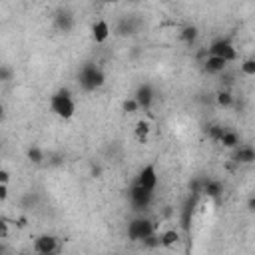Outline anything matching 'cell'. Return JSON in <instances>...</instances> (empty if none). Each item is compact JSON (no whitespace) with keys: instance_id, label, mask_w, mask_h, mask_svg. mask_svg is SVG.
<instances>
[{"instance_id":"cell-24","label":"cell","mask_w":255,"mask_h":255,"mask_svg":"<svg viewBox=\"0 0 255 255\" xmlns=\"http://www.w3.org/2000/svg\"><path fill=\"white\" fill-rule=\"evenodd\" d=\"M12 78H14V70L10 66L0 64V82H10Z\"/></svg>"},{"instance_id":"cell-13","label":"cell","mask_w":255,"mask_h":255,"mask_svg":"<svg viewBox=\"0 0 255 255\" xmlns=\"http://www.w3.org/2000/svg\"><path fill=\"white\" fill-rule=\"evenodd\" d=\"M54 22H56V28H58V30L70 32L72 26H74V16H72L70 12H58V16H56Z\"/></svg>"},{"instance_id":"cell-5","label":"cell","mask_w":255,"mask_h":255,"mask_svg":"<svg viewBox=\"0 0 255 255\" xmlns=\"http://www.w3.org/2000/svg\"><path fill=\"white\" fill-rule=\"evenodd\" d=\"M135 183L147 191H155L157 187V169H155V163H147L139 169L137 177H135Z\"/></svg>"},{"instance_id":"cell-28","label":"cell","mask_w":255,"mask_h":255,"mask_svg":"<svg viewBox=\"0 0 255 255\" xmlns=\"http://www.w3.org/2000/svg\"><path fill=\"white\" fill-rule=\"evenodd\" d=\"M6 199H8V185L0 183V201H6Z\"/></svg>"},{"instance_id":"cell-17","label":"cell","mask_w":255,"mask_h":255,"mask_svg":"<svg viewBox=\"0 0 255 255\" xmlns=\"http://www.w3.org/2000/svg\"><path fill=\"white\" fill-rule=\"evenodd\" d=\"M149 131H151V124H149L147 120H139V122L135 124V137H137L139 141H147Z\"/></svg>"},{"instance_id":"cell-4","label":"cell","mask_w":255,"mask_h":255,"mask_svg":"<svg viewBox=\"0 0 255 255\" xmlns=\"http://www.w3.org/2000/svg\"><path fill=\"white\" fill-rule=\"evenodd\" d=\"M207 56H219V58H223L227 64H231V62L237 60V48L231 44L229 38H217V40H213V42L209 44Z\"/></svg>"},{"instance_id":"cell-30","label":"cell","mask_w":255,"mask_h":255,"mask_svg":"<svg viewBox=\"0 0 255 255\" xmlns=\"http://www.w3.org/2000/svg\"><path fill=\"white\" fill-rule=\"evenodd\" d=\"M24 225H26V219H24V217H20V219H18V227H24Z\"/></svg>"},{"instance_id":"cell-33","label":"cell","mask_w":255,"mask_h":255,"mask_svg":"<svg viewBox=\"0 0 255 255\" xmlns=\"http://www.w3.org/2000/svg\"><path fill=\"white\" fill-rule=\"evenodd\" d=\"M36 255H40V253H36Z\"/></svg>"},{"instance_id":"cell-26","label":"cell","mask_w":255,"mask_h":255,"mask_svg":"<svg viewBox=\"0 0 255 255\" xmlns=\"http://www.w3.org/2000/svg\"><path fill=\"white\" fill-rule=\"evenodd\" d=\"M10 235V225L6 219H0V239H6Z\"/></svg>"},{"instance_id":"cell-1","label":"cell","mask_w":255,"mask_h":255,"mask_svg":"<svg viewBox=\"0 0 255 255\" xmlns=\"http://www.w3.org/2000/svg\"><path fill=\"white\" fill-rule=\"evenodd\" d=\"M50 110L54 116L62 118V120H70L76 114V102L72 98V92L68 88H60L58 92L52 94L50 98Z\"/></svg>"},{"instance_id":"cell-18","label":"cell","mask_w":255,"mask_h":255,"mask_svg":"<svg viewBox=\"0 0 255 255\" xmlns=\"http://www.w3.org/2000/svg\"><path fill=\"white\" fill-rule=\"evenodd\" d=\"M215 102H217L219 108H229L233 104V94L229 90H219L215 94Z\"/></svg>"},{"instance_id":"cell-11","label":"cell","mask_w":255,"mask_h":255,"mask_svg":"<svg viewBox=\"0 0 255 255\" xmlns=\"http://www.w3.org/2000/svg\"><path fill=\"white\" fill-rule=\"evenodd\" d=\"M233 159H235L237 163L251 165V163L255 161V149H253L251 145H239V147H235V155H233Z\"/></svg>"},{"instance_id":"cell-15","label":"cell","mask_w":255,"mask_h":255,"mask_svg":"<svg viewBox=\"0 0 255 255\" xmlns=\"http://www.w3.org/2000/svg\"><path fill=\"white\" fill-rule=\"evenodd\" d=\"M197 36H199V30H197V26H193V24H185V26L181 28V32H179V38H181V42H185V44H193V42L197 40Z\"/></svg>"},{"instance_id":"cell-7","label":"cell","mask_w":255,"mask_h":255,"mask_svg":"<svg viewBox=\"0 0 255 255\" xmlns=\"http://www.w3.org/2000/svg\"><path fill=\"white\" fill-rule=\"evenodd\" d=\"M129 199L135 209H145V207H149V203L153 199V191H147V189L139 187L137 183H133L129 189Z\"/></svg>"},{"instance_id":"cell-20","label":"cell","mask_w":255,"mask_h":255,"mask_svg":"<svg viewBox=\"0 0 255 255\" xmlns=\"http://www.w3.org/2000/svg\"><path fill=\"white\" fill-rule=\"evenodd\" d=\"M133 32H135V28H133V20H131V18H124V20L120 22V26H118V34L126 36V34H133Z\"/></svg>"},{"instance_id":"cell-27","label":"cell","mask_w":255,"mask_h":255,"mask_svg":"<svg viewBox=\"0 0 255 255\" xmlns=\"http://www.w3.org/2000/svg\"><path fill=\"white\" fill-rule=\"evenodd\" d=\"M8 181H10V171L8 169H0V183L8 185Z\"/></svg>"},{"instance_id":"cell-31","label":"cell","mask_w":255,"mask_h":255,"mask_svg":"<svg viewBox=\"0 0 255 255\" xmlns=\"http://www.w3.org/2000/svg\"><path fill=\"white\" fill-rule=\"evenodd\" d=\"M253 205H255V201H253V197L249 199V211H253Z\"/></svg>"},{"instance_id":"cell-12","label":"cell","mask_w":255,"mask_h":255,"mask_svg":"<svg viewBox=\"0 0 255 255\" xmlns=\"http://www.w3.org/2000/svg\"><path fill=\"white\" fill-rule=\"evenodd\" d=\"M201 191H203L207 197L217 199V197L223 193V185H221V181H217V179H203V187H201Z\"/></svg>"},{"instance_id":"cell-21","label":"cell","mask_w":255,"mask_h":255,"mask_svg":"<svg viewBox=\"0 0 255 255\" xmlns=\"http://www.w3.org/2000/svg\"><path fill=\"white\" fill-rule=\"evenodd\" d=\"M241 72L245 76H255V58H245L241 62Z\"/></svg>"},{"instance_id":"cell-14","label":"cell","mask_w":255,"mask_h":255,"mask_svg":"<svg viewBox=\"0 0 255 255\" xmlns=\"http://www.w3.org/2000/svg\"><path fill=\"white\" fill-rule=\"evenodd\" d=\"M219 143L223 147H227V149H235V147H239V135L235 131H231V129H225L221 133V137H219Z\"/></svg>"},{"instance_id":"cell-3","label":"cell","mask_w":255,"mask_h":255,"mask_svg":"<svg viewBox=\"0 0 255 255\" xmlns=\"http://www.w3.org/2000/svg\"><path fill=\"white\" fill-rule=\"evenodd\" d=\"M155 233V223L149 217H135L128 223V239L129 241H143L145 237Z\"/></svg>"},{"instance_id":"cell-9","label":"cell","mask_w":255,"mask_h":255,"mask_svg":"<svg viewBox=\"0 0 255 255\" xmlns=\"http://www.w3.org/2000/svg\"><path fill=\"white\" fill-rule=\"evenodd\" d=\"M110 34H112V28H110L108 20L100 18V20H96V22L92 24V40H94L96 44H104V42L110 38Z\"/></svg>"},{"instance_id":"cell-2","label":"cell","mask_w":255,"mask_h":255,"mask_svg":"<svg viewBox=\"0 0 255 255\" xmlns=\"http://www.w3.org/2000/svg\"><path fill=\"white\" fill-rule=\"evenodd\" d=\"M78 82H80L82 90H86V92H94V90H98V88L104 86V82H106V74H104L102 68H98L96 64L88 62V64L82 66V70H80V74H78Z\"/></svg>"},{"instance_id":"cell-22","label":"cell","mask_w":255,"mask_h":255,"mask_svg":"<svg viewBox=\"0 0 255 255\" xmlns=\"http://www.w3.org/2000/svg\"><path fill=\"white\" fill-rule=\"evenodd\" d=\"M122 110H124L126 114H135V112L139 110V106L135 104V100H133V98H129V100H124V104H122Z\"/></svg>"},{"instance_id":"cell-6","label":"cell","mask_w":255,"mask_h":255,"mask_svg":"<svg viewBox=\"0 0 255 255\" xmlns=\"http://www.w3.org/2000/svg\"><path fill=\"white\" fill-rule=\"evenodd\" d=\"M58 247H60L58 237L50 233H44L34 241V253H40V255H56Z\"/></svg>"},{"instance_id":"cell-32","label":"cell","mask_w":255,"mask_h":255,"mask_svg":"<svg viewBox=\"0 0 255 255\" xmlns=\"http://www.w3.org/2000/svg\"><path fill=\"white\" fill-rule=\"evenodd\" d=\"M18 255H36V253H32V251H22V253H18Z\"/></svg>"},{"instance_id":"cell-23","label":"cell","mask_w":255,"mask_h":255,"mask_svg":"<svg viewBox=\"0 0 255 255\" xmlns=\"http://www.w3.org/2000/svg\"><path fill=\"white\" fill-rule=\"evenodd\" d=\"M141 245H143V247H147V249H155V247H159V235H157V233H153V235L145 237V239L141 241Z\"/></svg>"},{"instance_id":"cell-29","label":"cell","mask_w":255,"mask_h":255,"mask_svg":"<svg viewBox=\"0 0 255 255\" xmlns=\"http://www.w3.org/2000/svg\"><path fill=\"white\" fill-rule=\"evenodd\" d=\"M4 116H6V110H4V106H2V104H0V122H2V120H4Z\"/></svg>"},{"instance_id":"cell-19","label":"cell","mask_w":255,"mask_h":255,"mask_svg":"<svg viewBox=\"0 0 255 255\" xmlns=\"http://www.w3.org/2000/svg\"><path fill=\"white\" fill-rule=\"evenodd\" d=\"M26 155H28V159H30L32 163H42V161H44V151H42L38 145H32V147H28Z\"/></svg>"},{"instance_id":"cell-16","label":"cell","mask_w":255,"mask_h":255,"mask_svg":"<svg viewBox=\"0 0 255 255\" xmlns=\"http://www.w3.org/2000/svg\"><path fill=\"white\" fill-rule=\"evenodd\" d=\"M177 241H179V231L175 229H167L159 235V247H173L177 245Z\"/></svg>"},{"instance_id":"cell-25","label":"cell","mask_w":255,"mask_h":255,"mask_svg":"<svg viewBox=\"0 0 255 255\" xmlns=\"http://www.w3.org/2000/svg\"><path fill=\"white\" fill-rule=\"evenodd\" d=\"M225 129L221 128V126H209L207 128V133H209V137L211 139H215V141H219V137H221V133H223Z\"/></svg>"},{"instance_id":"cell-10","label":"cell","mask_w":255,"mask_h":255,"mask_svg":"<svg viewBox=\"0 0 255 255\" xmlns=\"http://www.w3.org/2000/svg\"><path fill=\"white\" fill-rule=\"evenodd\" d=\"M203 70L207 74H223L227 70V62L223 58H219V56H205Z\"/></svg>"},{"instance_id":"cell-8","label":"cell","mask_w":255,"mask_h":255,"mask_svg":"<svg viewBox=\"0 0 255 255\" xmlns=\"http://www.w3.org/2000/svg\"><path fill=\"white\" fill-rule=\"evenodd\" d=\"M153 98H155V94H153V88L149 84H139L135 94H133V100L139 106V110H149L153 104Z\"/></svg>"}]
</instances>
